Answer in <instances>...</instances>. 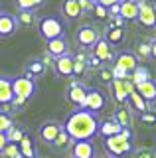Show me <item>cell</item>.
<instances>
[{
	"mask_svg": "<svg viewBox=\"0 0 156 158\" xmlns=\"http://www.w3.org/2000/svg\"><path fill=\"white\" fill-rule=\"evenodd\" d=\"M99 118L95 113H89L85 109H77L73 111L63 123V131L67 132L73 142L77 140H91L95 135H99Z\"/></svg>",
	"mask_w": 156,
	"mask_h": 158,
	"instance_id": "6da1fadb",
	"label": "cell"
},
{
	"mask_svg": "<svg viewBox=\"0 0 156 158\" xmlns=\"http://www.w3.org/2000/svg\"><path fill=\"white\" fill-rule=\"evenodd\" d=\"M12 87H14V101L12 105L14 107H20L24 105L26 101H30L36 93V81L26 75H20V77H12Z\"/></svg>",
	"mask_w": 156,
	"mask_h": 158,
	"instance_id": "7a4b0ae2",
	"label": "cell"
},
{
	"mask_svg": "<svg viewBox=\"0 0 156 158\" xmlns=\"http://www.w3.org/2000/svg\"><path fill=\"white\" fill-rule=\"evenodd\" d=\"M130 140H133L130 128H123L121 135L105 138V146H107V150H109L113 156H123V154H129V152L133 150V142Z\"/></svg>",
	"mask_w": 156,
	"mask_h": 158,
	"instance_id": "3957f363",
	"label": "cell"
},
{
	"mask_svg": "<svg viewBox=\"0 0 156 158\" xmlns=\"http://www.w3.org/2000/svg\"><path fill=\"white\" fill-rule=\"evenodd\" d=\"M38 32H40V38H43L46 42L50 40H55L60 36H65V30H63V22L57 16H46L38 22Z\"/></svg>",
	"mask_w": 156,
	"mask_h": 158,
	"instance_id": "277c9868",
	"label": "cell"
},
{
	"mask_svg": "<svg viewBox=\"0 0 156 158\" xmlns=\"http://www.w3.org/2000/svg\"><path fill=\"white\" fill-rule=\"evenodd\" d=\"M101 38L103 36H101L99 28L93 26V24H83V26H79V30H77V34H75L77 44L83 49H93L95 44L99 42Z\"/></svg>",
	"mask_w": 156,
	"mask_h": 158,
	"instance_id": "5b68a950",
	"label": "cell"
},
{
	"mask_svg": "<svg viewBox=\"0 0 156 158\" xmlns=\"http://www.w3.org/2000/svg\"><path fill=\"white\" fill-rule=\"evenodd\" d=\"M107 105V97H105V93L103 91H99V89H89L87 91V97H85V103H83V107L81 109H85V111H89V113H101L105 109Z\"/></svg>",
	"mask_w": 156,
	"mask_h": 158,
	"instance_id": "8992f818",
	"label": "cell"
},
{
	"mask_svg": "<svg viewBox=\"0 0 156 158\" xmlns=\"http://www.w3.org/2000/svg\"><path fill=\"white\" fill-rule=\"evenodd\" d=\"M113 67L125 71L126 75H133V71L138 67V57H136V53H133V52H121V53L115 56V65Z\"/></svg>",
	"mask_w": 156,
	"mask_h": 158,
	"instance_id": "52a82bcc",
	"label": "cell"
},
{
	"mask_svg": "<svg viewBox=\"0 0 156 158\" xmlns=\"http://www.w3.org/2000/svg\"><path fill=\"white\" fill-rule=\"evenodd\" d=\"M138 20L144 28H154L156 26V6H152L146 0H138Z\"/></svg>",
	"mask_w": 156,
	"mask_h": 158,
	"instance_id": "ba28073f",
	"label": "cell"
},
{
	"mask_svg": "<svg viewBox=\"0 0 156 158\" xmlns=\"http://www.w3.org/2000/svg\"><path fill=\"white\" fill-rule=\"evenodd\" d=\"M111 89H113V95L119 103L129 101V93L134 91V83L130 79H113L111 81Z\"/></svg>",
	"mask_w": 156,
	"mask_h": 158,
	"instance_id": "9c48e42d",
	"label": "cell"
},
{
	"mask_svg": "<svg viewBox=\"0 0 156 158\" xmlns=\"http://www.w3.org/2000/svg\"><path fill=\"white\" fill-rule=\"evenodd\" d=\"M61 131H63V125H60L57 121H46L40 127V138L46 142V144H53Z\"/></svg>",
	"mask_w": 156,
	"mask_h": 158,
	"instance_id": "30bf717a",
	"label": "cell"
},
{
	"mask_svg": "<svg viewBox=\"0 0 156 158\" xmlns=\"http://www.w3.org/2000/svg\"><path fill=\"white\" fill-rule=\"evenodd\" d=\"M18 30V20L14 14L6 12V10H2L0 12V38H10L16 34Z\"/></svg>",
	"mask_w": 156,
	"mask_h": 158,
	"instance_id": "8fae6325",
	"label": "cell"
},
{
	"mask_svg": "<svg viewBox=\"0 0 156 158\" xmlns=\"http://www.w3.org/2000/svg\"><path fill=\"white\" fill-rule=\"evenodd\" d=\"M91 53L99 59L101 63H109V61H115V52H113V46L107 42L105 38H101L99 42L95 44V48L91 49Z\"/></svg>",
	"mask_w": 156,
	"mask_h": 158,
	"instance_id": "7c38bea8",
	"label": "cell"
},
{
	"mask_svg": "<svg viewBox=\"0 0 156 158\" xmlns=\"http://www.w3.org/2000/svg\"><path fill=\"white\" fill-rule=\"evenodd\" d=\"M47 53H50L51 57L67 56V53H69V42H67V38L60 36L55 40H50V42H47Z\"/></svg>",
	"mask_w": 156,
	"mask_h": 158,
	"instance_id": "4fadbf2b",
	"label": "cell"
},
{
	"mask_svg": "<svg viewBox=\"0 0 156 158\" xmlns=\"http://www.w3.org/2000/svg\"><path fill=\"white\" fill-rule=\"evenodd\" d=\"M14 101V87H12V77L0 75V105L8 107Z\"/></svg>",
	"mask_w": 156,
	"mask_h": 158,
	"instance_id": "5bb4252c",
	"label": "cell"
},
{
	"mask_svg": "<svg viewBox=\"0 0 156 158\" xmlns=\"http://www.w3.org/2000/svg\"><path fill=\"white\" fill-rule=\"evenodd\" d=\"M53 69H55L57 75L61 77H73V56H61V57H55L53 61Z\"/></svg>",
	"mask_w": 156,
	"mask_h": 158,
	"instance_id": "9a60e30c",
	"label": "cell"
},
{
	"mask_svg": "<svg viewBox=\"0 0 156 158\" xmlns=\"http://www.w3.org/2000/svg\"><path fill=\"white\" fill-rule=\"evenodd\" d=\"M134 89L138 91V95L142 97L148 105H152L156 101V79H148V81H144V83H138V85H134Z\"/></svg>",
	"mask_w": 156,
	"mask_h": 158,
	"instance_id": "2e32d148",
	"label": "cell"
},
{
	"mask_svg": "<svg viewBox=\"0 0 156 158\" xmlns=\"http://www.w3.org/2000/svg\"><path fill=\"white\" fill-rule=\"evenodd\" d=\"M73 158H95V146L91 140H77L73 142Z\"/></svg>",
	"mask_w": 156,
	"mask_h": 158,
	"instance_id": "e0dca14e",
	"label": "cell"
},
{
	"mask_svg": "<svg viewBox=\"0 0 156 158\" xmlns=\"http://www.w3.org/2000/svg\"><path fill=\"white\" fill-rule=\"evenodd\" d=\"M119 16L123 18L125 22L136 20V18H138V0H123V2H121Z\"/></svg>",
	"mask_w": 156,
	"mask_h": 158,
	"instance_id": "ac0fdd59",
	"label": "cell"
},
{
	"mask_svg": "<svg viewBox=\"0 0 156 158\" xmlns=\"http://www.w3.org/2000/svg\"><path fill=\"white\" fill-rule=\"evenodd\" d=\"M87 89L83 83H71V87H69V101L73 103V105H77V107H83V103H85V97H87Z\"/></svg>",
	"mask_w": 156,
	"mask_h": 158,
	"instance_id": "d6986e66",
	"label": "cell"
},
{
	"mask_svg": "<svg viewBox=\"0 0 156 158\" xmlns=\"http://www.w3.org/2000/svg\"><path fill=\"white\" fill-rule=\"evenodd\" d=\"M61 14H63L67 20H77V18H81L83 10H81L79 0H63V2H61Z\"/></svg>",
	"mask_w": 156,
	"mask_h": 158,
	"instance_id": "ffe728a7",
	"label": "cell"
},
{
	"mask_svg": "<svg viewBox=\"0 0 156 158\" xmlns=\"http://www.w3.org/2000/svg\"><path fill=\"white\" fill-rule=\"evenodd\" d=\"M18 148H20L22 158H38V152H36V146H34V140H32V136L28 135V132L22 136V140L18 142Z\"/></svg>",
	"mask_w": 156,
	"mask_h": 158,
	"instance_id": "44dd1931",
	"label": "cell"
},
{
	"mask_svg": "<svg viewBox=\"0 0 156 158\" xmlns=\"http://www.w3.org/2000/svg\"><path fill=\"white\" fill-rule=\"evenodd\" d=\"M121 131H123V127H121L115 118H109V121H105V123H101V125H99V135H103L105 138L121 135Z\"/></svg>",
	"mask_w": 156,
	"mask_h": 158,
	"instance_id": "7402d4cb",
	"label": "cell"
},
{
	"mask_svg": "<svg viewBox=\"0 0 156 158\" xmlns=\"http://www.w3.org/2000/svg\"><path fill=\"white\" fill-rule=\"evenodd\" d=\"M87 59H89V56L85 52H79L77 56H73V77H81L85 73Z\"/></svg>",
	"mask_w": 156,
	"mask_h": 158,
	"instance_id": "603a6c76",
	"label": "cell"
},
{
	"mask_svg": "<svg viewBox=\"0 0 156 158\" xmlns=\"http://www.w3.org/2000/svg\"><path fill=\"white\" fill-rule=\"evenodd\" d=\"M43 71H46V63H43V59H32V61L26 65V77H30V79L43 75Z\"/></svg>",
	"mask_w": 156,
	"mask_h": 158,
	"instance_id": "cb8c5ba5",
	"label": "cell"
},
{
	"mask_svg": "<svg viewBox=\"0 0 156 158\" xmlns=\"http://www.w3.org/2000/svg\"><path fill=\"white\" fill-rule=\"evenodd\" d=\"M125 38H126L125 28H111L109 32L105 34V40L111 44V46H119V44H123Z\"/></svg>",
	"mask_w": 156,
	"mask_h": 158,
	"instance_id": "d4e9b609",
	"label": "cell"
},
{
	"mask_svg": "<svg viewBox=\"0 0 156 158\" xmlns=\"http://www.w3.org/2000/svg\"><path fill=\"white\" fill-rule=\"evenodd\" d=\"M129 101H130V105H133L136 111L140 113V115H142V113H148V107H150V105H148V103H146L144 99L138 95V91H136V89L129 93Z\"/></svg>",
	"mask_w": 156,
	"mask_h": 158,
	"instance_id": "484cf974",
	"label": "cell"
},
{
	"mask_svg": "<svg viewBox=\"0 0 156 158\" xmlns=\"http://www.w3.org/2000/svg\"><path fill=\"white\" fill-rule=\"evenodd\" d=\"M115 121L119 123L123 128H130V123H133V117H130V111L126 107H121L119 111L115 113Z\"/></svg>",
	"mask_w": 156,
	"mask_h": 158,
	"instance_id": "4316f807",
	"label": "cell"
},
{
	"mask_svg": "<svg viewBox=\"0 0 156 158\" xmlns=\"http://www.w3.org/2000/svg\"><path fill=\"white\" fill-rule=\"evenodd\" d=\"M148 79H152V77H150V71H148L144 65H138V67L133 71V75H130V81H133L134 85H138V83H144V81H148Z\"/></svg>",
	"mask_w": 156,
	"mask_h": 158,
	"instance_id": "83f0119b",
	"label": "cell"
},
{
	"mask_svg": "<svg viewBox=\"0 0 156 158\" xmlns=\"http://www.w3.org/2000/svg\"><path fill=\"white\" fill-rule=\"evenodd\" d=\"M16 20H18V26H26V28L34 26L36 22H40L34 12H24V10H20V14L16 16Z\"/></svg>",
	"mask_w": 156,
	"mask_h": 158,
	"instance_id": "f1b7e54d",
	"label": "cell"
},
{
	"mask_svg": "<svg viewBox=\"0 0 156 158\" xmlns=\"http://www.w3.org/2000/svg\"><path fill=\"white\" fill-rule=\"evenodd\" d=\"M18 8L24 10V12H34L36 8H40L46 4V0H16Z\"/></svg>",
	"mask_w": 156,
	"mask_h": 158,
	"instance_id": "f546056e",
	"label": "cell"
},
{
	"mask_svg": "<svg viewBox=\"0 0 156 158\" xmlns=\"http://www.w3.org/2000/svg\"><path fill=\"white\" fill-rule=\"evenodd\" d=\"M24 135H26V131L14 125V127L10 128V131L6 132V138H8V142H12V144H18V142L22 140V136H24Z\"/></svg>",
	"mask_w": 156,
	"mask_h": 158,
	"instance_id": "4dcf8cb0",
	"label": "cell"
},
{
	"mask_svg": "<svg viewBox=\"0 0 156 158\" xmlns=\"http://www.w3.org/2000/svg\"><path fill=\"white\" fill-rule=\"evenodd\" d=\"M14 127V118L10 113L6 111H0V132H8Z\"/></svg>",
	"mask_w": 156,
	"mask_h": 158,
	"instance_id": "1f68e13d",
	"label": "cell"
},
{
	"mask_svg": "<svg viewBox=\"0 0 156 158\" xmlns=\"http://www.w3.org/2000/svg\"><path fill=\"white\" fill-rule=\"evenodd\" d=\"M2 156H4V158H22L18 144H12V142H8V146L2 150Z\"/></svg>",
	"mask_w": 156,
	"mask_h": 158,
	"instance_id": "d6a6232c",
	"label": "cell"
},
{
	"mask_svg": "<svg viewBox=\"0 0 156 158\" xmlns=\"http://www.w3.org/2000/svg\"><path fill=\"white\" fill-rule=\"evenodd\" d=\"M71 142H73V138L67 135L65 131H61V132H60V136L55 138V142H53V144H55L57 148H67V146H71Z\"/></svg>",
	"mask_w": 156,
	"mask_h": 158,
	"instance_id": "836d02e7",
	"label": "cell"
},
{
	"mask_svg": "<svg viewBox=\"0 0 156 158\" xmlns=\"http://www.w3.org/2000/svg\"><path fill=\"white\" fill-rule=\"evenodd\" d=\"M133 158H156V150L154 148H136Z\"/></svg>",
	"mask_w": 156,
	"mask_h": 158,
	"instance_id": "e575fe53",
	"label": "cell"
},
{
	"mask_svg": "<svg viewBox=\"0 0 156 158\" xmlns=\"http://www.w3.org/2000/svg\"><path fill=\"white\" fill-rule=\"evenodd\" d=\"M93 12H95V16H97V18H109V12H107V8H105V6H101V4H97V2H95Z\"/></svg>",
	"mask_w": 156,
	"mask_h": 158,
	"instance_id": "d590c367",
	"label": "cell"
},
{
	"mask_svg": "<svg viewBox=\"0 0 156 158\" xmlns=\"http://www.w3.org/2000/svg\"><path fill=\"white\" fill-rule=\"evenodd\" d=\"M79 4H81V10H83V12H91V10L95 8V0H79Z\"/></svg>",
	"mask_w": 156,
	"mask_h": 158,
	"instance_id": "8d00e7d4",
	"label": "cell"
},
{
	"mask_svg": "<svg viewBox=\"0 0 156 158\" xmlns=\"http://www.w3.org/2000/svg\"><path fill=\"white\" fill-rule=\"evenodd\" d=\"M101 79L103 81H113V69H109V67H105V69H101Z\"/></svg>",
	"mask_w": 156,
	"mask_h": 158,
	"instance_id": "74e56055",
	"label": "cell"
},
{
	"mask_svg": "<svg viewBox=\"0 0 156 158\" xmlns=\"http://www.w3.org/2000/svg\"><path fill=\"white\" fill-rule=\"evenodd\" d=\"M95 2H97V4H101V6H105L107 10H109L111 6H115V4H119L121 0H95Z\"/></svg>",
	"mask_w": 156,
	"mask_h": 158,
	"instance_id": "f35d334b",
	"label": "cell"
},
{
	"mask_svg": "<svg viewBox=\"0 0 156 158\" xmlns=\"http://www.w3.org/2000/svg\"><path fill=\"white\" fill-rule=\"evenodd\" d=\"M140 121L142 123H156V115H152V113H142V115H140Z\"/></svg>",
	"mask_w": 156,
	"mask_h": 158,
	"instance_id": "ab89813d",
	"label": "cell"
},
{
	"mask_svg": "<svg viewBox=\"0 0 156 158\" xmlns=\"http://www.w3.org/2000/svg\"><path fill=\"white\" fill-rule=\"evenodd\" d=\"M8 146V138H6V132H0V152Z\"/></svg>",
	"mask_w": 156,
	"mask_h": 158,
	"instance_id": "60d3db41",
	"label": "cell"
},
{
	"mask_svg": "<svg viewBox=\"0 0 156 158\" xmlns=\"http://www.w3.org/2000/svg\"><path fill=\"white\" fill-rule=\"evenodd\" d=\"M138 53H142V56H150V44H142V46L138 48Z\"/></svg>",
	"mask_w": 156,
	"mask_h": 158,
	"instance_id": "b9f144b4",
	"label": "cell"
},
{
	"mask_svg": "<svg viewBox=\"0 0 156 158\" xmlns=\"http://www.w3.org/2000/svg\"><path fill=\"white\" fill-rule=\"evenodd\" d=\"M150 57L156 59V40H152V42H150Z\"/></svg>",
	"mask_w": 156,
	"mask_h": 158,
	"instance_id": "7bdbcfd3",
	"label": "cell"
},
{
	"mask_svg": "<svg viewBox=\"0 0 156 158\" xmlns=\"http://www.w3.org/2000/svg\"><path fill=\"white\" fill-rule=\"evenodd\" d=\"M103 158H115V156H103Z\"/></svg>",
	"mask_w": 156,
	"mask_h": 158,
	"instance_id": "ee69618b",
	"label": "cell"
},
{
	"mask_svg": "<svg viewBox=\"0 0 156 158\" xmlns=\"http://www.w3.org/2000/svg\"><path fill=\"white\" fill-rule=\"evenodd\" d=\"M0 158H4V156H2V152H0Z\"/></svg>",
	"mask_w": 156,
	"mask_h": 158,
	"instance_id": "f6af8a7d",
	"label": "cell"
},
{
	"mask_svg": "<svg viewBox=\"0 0 156 158\" xmlns=\"http://www.w3.org/2000/svg\"><path fill=\"white\" fill-rule=\"evenodd\" d=\"M0 12H2V10H0Z\"/></svg>",
	"mask_w": 156,
	"mask_h": 158,
	"instance_id": "bcb514c9",
	"label": "cell"
},
{
	"mask_svg": "<svg viewBox=\"0 0 156 158\" xmlns=\"http://www.w3.org/2000/svg\"><path fill=\"white\" fill-rule=\"evenodd\" d=\"M121 2H123V0H121Z\"/></svg>",
	"mask_w": 156,
	"mask_h": 158,
	"instance_id": "7dc6e473",
	"label": "cell"
},
{
	"mask_svg": "<svg viewBox=\"0 0 156 158\" xmlns=\"http://www.w3.org/2000/svg\"><path fill=\"white\" fill-rule=\"evenodd\" d=\"M71 158H73V156H71Z\"/></svg>",
	"mask_w": 156,
	"mask_h": 158,
	"instance_id": "c3c4849f",
	"label": "cell"
}]
</instances>
